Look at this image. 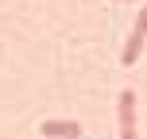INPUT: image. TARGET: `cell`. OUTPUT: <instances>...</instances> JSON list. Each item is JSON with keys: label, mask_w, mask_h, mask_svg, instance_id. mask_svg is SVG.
Masks as SVG:
<instances>
[{"label": "cell", "mask_w": 147, "mask_h": 139, "mask_svg": "<svg viewBox=\"0 0 147 139\" xmlns=\"http://www.w3.org/2000/svg\"><path fill=\"white\" fill-rule=\"evenodd\" d=\"M143 39H147V4L140 8V15H136V27H132V35H128L124 50H120V62H124V66H132V62L140 58V50H143Z\"/></svg>", "instance_id": "cell-2"}, {"label": "cell", "mask_w": 147, "mask_h": 139, "mask_svg": "<svg viewBox=\"0 0 147 139\" xmlns=\"http://www.w3.org/2000/svg\"><path fill=\"white\" fill-rule=\"evenodd\" d=\"M116 132L120 139H140L136 135V93L132 89H120L116 97Z\"/></svg>", "instance_id": "cell-1"}, {"label": "cell", "mask_w": 147, "mask_h": 139, "mask_svg": "<svg viewBox=\"0 0 147 139\" xmlns=\"http://www.w3.org/2000/svg\"><path fill=\"white\" fill-rule=\"evenodd\" d=\"M39 132L47 139H81V124L78 120H43Z\"/></svg>", "instance_id": "cell-3"}]
</instances>
